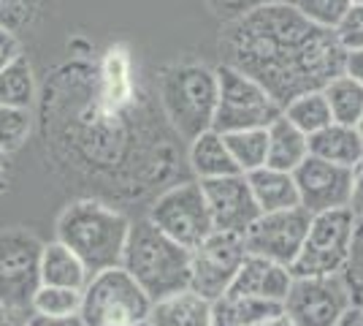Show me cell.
<instances>
[{"label":"cell","mask_w":363,"mask_h":326,"mask_svg":"<svg viewBox=\"0 0 363 326\" xmlns=\"http://www.w3.org/2000/svg\"><path fill=\"white\" fill-rule=\"evenodd\" d=\"M223 63L252 77L279 107L345 71L333 31L309 22L290 3H274L230 19L220 31Z\"/></svg>","instance_id":"obj_1"},{"label":"cell","mask_w":363,"mask_h":326,"mask_svg":"<svg viewBox=\"0 0 363 326\" xmlns=\"http://www.w3.org/2000/svg\"><path fill=\"white\" fill-rule=\"evenodd\" d=\"M120 266L152 302L190 288V250L166 237L150 217L130 223Z\"/></svg>","instance_id":"obj_2"},{"label":"cell","mask_w":363,"mask_h":326,"mask_svg":"<svg viewBox=\"0 0 363 326\" xmlns=\"http://www.w3.org/2000/svg\"><path fill=\"white\" fill-rule=\"evenodd\" d=\"M130 220L95 199L68 204L57 217V239L74 250L90 275L120 266Z\"/></svg>","instance_id":"obj_3"},{"label":"cell","mask_w":363,"mask_h":326,"mask_svg":"<svg viewBox=\"0 0 363 326\" xmlns=\"http://www.w3.org/2000/svg\"><path fill=\"white\" fill-rule=\"evenodd\" d=\"M160 104L184 139L209 131L217 107V74L206 63L182 60L160 74Z\"/></svg>","instance_id":"obj_4"},{"label":"cell","mask_w":363,"mask_h":326,"mask_svg":"<svg viewBox=\"0 0 363 326\" xmlns=\"http://www.w3.org/2000/svg\"><path fill=\"white\" fill-rule=\"evenodd\" d=\"M152 299L122 266H108L90 275L82 288L79 318L87 326L147 324Z\"/></svg>","instance_id":"obj_5"},{"label":"cell","mask_w":363,"mask_h":326,"mask_svg":"<svg viewBox=\"0 0 363 326\" xmlns=\"http://www.w3.org/2000/svg\"><path fill=\"white\" fill-rule=\"evenodd\" d=\"M355 239H358V220L352 217L347 207L312 215L301 250L290 264V275L309 278V275L347 272Z\"/></svg>","instance_id":"obj_6"},{"label":"cell","mask_w":363,"mask_h":326,"mask_svg":"<svg viewBox=\"0 0 363 326\" xmlns=\"http://www.w3.org/2000/svg\"><path fill=\"white\" fill-rule=\"evenodd\" d=\"M214 74H217V107H214L212 128L217 134L266 128L274 117L282 114V107L272 95L239 68L220 63Z\"/></svg>","instance_id":"obj_7"},{"label":"cell","mask_w":363,"mask_h":326,"mask_svg":"<svg viewBox=\"0 0 363 326\" xmlns=\"http://www.w3.org/2000/svg\"><path fill=\"white\" fill-rule=\"evenodd\" d=\"M355 305L352 283L345 272L293 278L282 313L293 326H333Z\"/></svg>","instance_id":"obj_8"},{"label":"cell","mask_w":363,"mask_h":326,"mask_svg":"<svg viewBox=\"0 0 363 326\" xmlns=\"http://www.w3.org/2000/svg\"><path fill=\"white\" fill-rule=\"evenodd\" d=\"M44 242L28 229H0V305L30 313V299L41 286Z\"/></svg>","instance_id":"obj_9"},{"label":"cell","mask_w":363,"mask_h":326,"mask_svg":"<svg viewBox=\"0 0 363 326\" xmlns=\"http://www.w3.org/2000/svg\"><path fill=\"white\" fill-rule=\"evenodd\" d=\"M147 217L166 237L187 250H193L214 232L201 183H182L168 188L163 196L155 199Z\"/></svg>","instance_id":"obj_10"},{"label":"cell","mask_w":363,"mask_h":326,"mask_svg":"<svg viewBox=\"0 0 363 326\" xmlns=\"http://www.w3.org/2000/svg\"><path fill=\"white\" fill-rule=\"evenodd\" d=\"M244 259L247 250L242 234L212 232L190 250V291L214 302L228 291Z\"/></svg>","instance_id":"obj_11"},{"label":"cell","mask_w":363,"mask_h":326,"mask_svg":"<svg viewBox=\"0 0 363 326\" xmlns=\"http://www.w3.org/2000/svg\"><path fill=\"white\" fill-rule=\"evenodd\" d=\"M309 220L312 215L303 207L279 210V212H260L255 223L242 234L244 250L250 256H263V259L290 269L303 245Z\"/></svg>","instance_id":"obj_12"},{"label":"cell","mask_w":363,"mask_h":326,"mask_svg":"<svg viewBox=\"0 0 363 326\" xmlns=\"http://www.w3.org/2000/svg\"><path fill=\"white\" fill-rule=\"evenodd\" d=\"M296 190H298V207H303L309 215L342 210L350 204L352 190V169L336 166L323 158L306 156L293 169Z\"/></svg>","instance_id":"obj_13"},{"label":"cell","mask_w":363,"mask_h":326,"mask_svg":"<svg viewBox=\"0 0 363 326\" xmlns=\"http://www.w3.org/2000/svg\"><path fill=\"white\" fill-rule=\"evenodd\" d=\"M198 183L203 188L214 232L244 234L260 215L250 183H247V174L242 171L217 177V180H198Z\"/></svg>","instance_id":"obj_14"},{"label":"cell","mask_w":363,"mask_h":326,"mask_svg":"<svg viewBox=\"0 0 363 326\" xmlns=\"http://www.w3.org/2000/svg\"><path fill=\"white\" fill-rule=\"evenodd\" d=\"M290 283H293V275H290L288 266L269 261L263 256H250L247 253V259L242 261L236 278L228 288L236 291V294H247L255 296V299H263V302L282 305L285 296H288Z\"/></svg>","instance_id":"obj_15"},{"label":"cell","mask_w":363,"mask_h":326,"mask_svg":"<svg viewBox=\"0 0 363 326\" xmlns=\"http://www.w3.org/2000/svg\"><path fill=\"white\" fill-rule=\"evenodd\" d=\"M147 326H212V302L184 288L152 302Z\"/></svg>","instance_id":"obj_16"},{"label":"cell","mask_w":363,"mask_h":326,"mask_svg":"<svg viewBox=\"0 0 363 326\" xmlns=\"http://www.w3.org/2000/svg\"><path fill=\"white\" fill-rule=\"evenodd\" d=\"M309 156L323 158L336 166L355 169L363 161V139L355 125L328 123L309 136Z\"/></svg>","instance_id":"obj_17"},{"label":"cell","mask_w":363,"mask_h":326,"mask_svg":"<svg viewBox=\"0 0 363 326\" xmlns=\"http://www.w3.org/2000/svg\"><path fill=\"white\" fill-rule=\"evenodd\" d=\"M247 183H250L252 199H255L260 212H279V210L298 207V190H296L293 171L260 166V169L247 174Z\"/></svg>","instance_id":"obj_18"},{"label":"cell","mask_w":363,"mask_h":326,"mask_svg":"<svg viewBox=\"0 0 363 326\" xmlns=\"http://www.w3.org/2000/svg\"><path fill=\"white\" fill-rule=\"evenodd\" d=\"M266 136H269L266 166H272V169L293 171L309 156V136L301 134L285 114L274 117L272 123L266 125Z\"/></svg>","instance_id":"obj_19"},{"label":"cell","mask_w":363,"mask_h":326,"mask_svg":"<svg viewBox=\"0 0 363 326\" xmlns=\"http://www.w3.org/2000/svg\"><path fill=\"white\" fill-rule=\"evenodd\" d=\"M279 313H282V305L236 294L228 288L225 294H220L212 302V326H255Z\"/></svg>","instance_id":"obj_20"},{"label":"cell","mask_w":363,"mask_h":326,"mask_svg":"<svg viewBox=\"0 0 363 326\" xmlns=\"http://www.w3.org/2000/svg\"><path fill=\"white\" fill-rule=\"evenodd\" d=\"M190 166L198 180H217V177H228V174H239V166L230 158L225 136L217 134L214 128L190 139Z\"/></svg>","instance_id":"obj_21"},{"label":"cell","mask_w":363,"mask_h":326,"mask_svg":"<svg viewBox=\"0 0 363 326\" xmlns=\"http://www.w3.org/2000/svg\"><path fill=\"white\" fill-rule=\"evenodd\" d=\"M90 280V269L82 264L68 245L60 239L49 242L41 250V283L44 286H62V288H84Z\"/></svg>","instance_id":"obj_22"},{"label":"cell","mask_w":363,"mask_h":326,"mask_svg":"<svg viewBox=\"0 0 363 326\" xmlns=\"http://www.w3.org/2000/svg\"><path fill=\"white\" fill-rule=\"evenodd\" d=\"M323 95L328 101V109H331V120L342 125H358L363 114V85L355 82L350 74H339L333 77L331 82H325L323 87Z\"/></svg>","instance_id":"obj_23"},{"label":"cell","mask_w":363,"mask_h":326,"mask_svg":"<svg viewBox=\"0 0 363 326\" xmlns=\"http://www.w3.org/2000/svg\"><path fill=\"white\" fill-rule=\"evenodd\" d=\"M33 101H35L33 65L25 55H19L14 63H9L0 71V107L30 109Z\"/></svg>","instance_id":"obj_24"},{"label":"cell","mask_w":363,"mask_h":326,"mask_svg":"<svg viewBox=\"0 0 363 326\" xmlns=\"http://www.w3.org/2000/svg\"><path fill=\"white\" fill-rule=\"evenodd\" d=\"M282 114L306 136H312V134H318L320 128L333 123L331 109H328V101H325L323 90H309V93L290 98L288 104L282 107Z\"/></svg>","instance_id":"obj_25"},{"label":"cell","mask_w":363,"mask_h":326,"mask_svg":"<svg viewBox=\"0 0 363 326\" xmlns=\"http://www.w3.org/2000/svg\"><path fill=\"white\" fill-rule=\"evenodd\" d=\"M223 136H225L233 163L239 166L242 174H250V171L266 166V150H269L266 128H244V131H230Z\"/></svg>","instance_id":"obj_26"},{"label":"cell","mask_w":363,"mask_h":326,"mask_svg":"<svg viewBox=\"0 0 363 326\" xmlns=\"http://www.w3.org/2000/svg\"><path fill=\"white\" fill-rule=\"evenodd\" d=\"M82 308V291L79 288H62V286H38L30 299V313L49 315V318H68L79 315Z\"/></svg>","instance_id":"obj_27"},{"label":"cell","mask_w":363,"mask_h":326,"mask_svg":"<svg viewBox=\"0 0 363 326\" xmlns=\"http://www.w3.org/2000/svg\"><path fill=\"white\" fill-rule=\"evenodd\" d=\"M30 131H33L30 109L0 107V150L6 156L22 150L28 136H30Z\"/></svg>","instance_id":"obj_28"},{"label":"cell","mask_w":363,"mask_h":326,"mask_svg":"<svg viewBox=\"0 0 363 326\" xmlns=\"http://www.w3.org/2000/svg\"><path fill=\"white\" fill-rule=\"evenodd\" d=\"M290 6H293L296 11H301L309 22L333 31L352 3H350V0H290Z\"/></svg>","instance_id":"obj_29"},{"label":"cell","mask_w":363,"mask_h":326,"mask_svg":"<svg viewBox=\"0 0 363 326\" xmlns=\"http://www.w3.org/2000/svg\"><path fill=\"white\" fill-rule=\"evenodd\" d=\"M41 9H44V0H0V25L16 33L19 28L33 25Z\"/></svg>","instance_id":"obj_30"},{"label":"cell","mask_w":363,"mask_h":326,"mask_svg":"<svg viewBox=\"0 0 363 326\" xmlns=\"http://www.w3.org/2000/svg\"><path fill=\"white\" fill-rule=\"evenodd\" d=\"M336 41L342 44L345 52L363 49V3H352L345 16L339 19V25L333 28Z\"/></svg>","instance_id":"obj_31"},{"label":"cell","mask_w":363,"mask_h":326,"mask_svg":"<svg viewBox=\"0 0 363 326\" xmlns=\"http://www.w3.org/2000/svg\"><path fill=\"white\" fill-rule=\"evenodd\" d=\"M206 9L212 11L217 19L230 22V19H239V16L257 11L263 6H274V3H290V0H203Z\"/></svg>","instance_id":"obj_32"},{"label":"cell","mask_w":363,"mask_h":326,"mask_svg":"<svg viewBox=\"0 0 363 326\" xmlns=\"http://www.w3.org/2000/svg\"><path fill=\"white\" fill-rule=\"evenodd\" d=\"M19 55H22V47H19L16 33L0 25V71H3L9 63H14Z\"/></svg>","instance_id":"obj_33"},{"label":"cell","mask_w":363,"mask_h":326,"mask_svg":"<svg viewBox=\"0 0 363 326\" xmlns=\"http://www.w3.org/2000/svg\"><path fill=\"white\" fill-rule=\"evenodd\" d=\"M347 210L352 212V217L361 223L363 220V161L352 169V190H350Z\"/></svg>","instance_id":"obj_34"},{"label":"cell","mask_w":363,"mask_h":326,"mask_svg":"<svg viewBox=\"0 0 363 326\" xmlns=\"http://www.w3.org/2000/svg\"><path fill=\"white\" fill-rule=\"evenodd\" d=\"M25 326H87L79 315H68V318H49V315H38V313H28Z\"/></svg>","instance_id":"obj_35"},{"label":"cell","mask_w":363,"mask_h":326,"mask_svg":"<svg viewBox=\"0 0 363 326\" xmlns=\"http://www.w3.org/2000/svg\"><path fill=\"white\" fill-rule=\"evenodd\" d=\"M345 74L363 85V49H352L345 55Z\"/></svg>","instance_id":"obj_36"},{"label":"cell","mask_w":363,"mask_h":326,"mask_svg":"<svg viewBox=\"0 0 363 326\" xmlns=\"http://www.w3.org/2000/svg\"><path fill=\"white\" fill-rule=\"evenodd\" d=\"M25 318H28V313L0 305V326H25Z\"/></svg>","instance_id":"obj_37"},{"label":"cell","mask_w":363,"mask_h":326,"mask_svg":"<svg viewBox=\"0 0 363 326\" xmlns=\"http://www.w3.org/2000/svg\"><path fill=\"white\" fill-rule=\"evenodd\" d=\"M333 326H363V305L355 302V305H352V308H350V310L345 313Z\"/></svg>","instance_id":"obj_38"},{"label":"cell","mask_w":363,"mask_h":326,"mask_svg":"<svg viewBox=\"0 0 363 326\" xmlns=\"http://www.w3.org/2000/svg\"><path fill=\"white\" fill-rule=\"evenodd\" d=\"M255 326H293V324L288 321L285 313H279V315H274V318H269V321H260V324H255Z\"/></svg>","instance_id":"obj_39"},{"label":"cell","mask_w":363,"mask_h":326,"mask_svg":"<svg viewBox=\"0 0 363 326\" xmlns=\"http://www.w3.org/2000/svg\"><path fill=\"white\" fill-rule=\"evenodd\" d=\"M9 190V177H6V169H0V196Z\"/></svg>","instance_id":"obj_40"},{"label":"cell","mask_w":363,"mask_h":326,"mask_svg":"<svg viewBox=\"0 0 363 326\" xmlns=\"http://www.w3.org/2000/svg\"><path fill=\"white\" fill-rule=\"evenodd\" d=\"M6 161H9V156H6L3 150H0V169H6Z\"/></svg>","instance_id":"obj_41"},{"label":"cell","mask_w":363,"mask_h":326,"mask_svg":"<svg viewBox=\"0 0 363 326\" xmlns=\"http://www.w3.org/2000/svg\"><path fill=\"white\" fill-rule=\"evenodd\" d=\"M355 128H358V134H361V139H363V114H361V120H358V125H355Z\"/></svg>","instance_id":"obj_42"},{"label":"cell","mask_w":363,"mask_h":326,"mask_svg":"<svg viewBox=\"0 0 363 326\" xmlns=\"http://www.w3.org/2000/svg\"><path fill=\"white\" fill-rule=\"evenodd\" d=\"M350 3H363V0H350Z\"/></svg>","instance_id":"obj_43"},{"label":"cell","mask_w":363,"mask_h":326,"mask_svg":"<svg viewBox=\"0 0 363 326\" xmlns=\"http://www.w3.org/2000/svg\"><path fill=\"white\" fill-rule=\"evenodd\" d=\"M138 326H147V324H138Z\"/></svg>","instance_id":"obj_44"}]
</instances>
